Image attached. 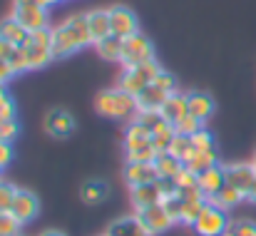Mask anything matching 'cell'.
<instances>
[{"instance_id": "6da1fadb", "label": "cell", "mask_w": 256, "mask_h": 236, "mask_svg": "<svg viewBox=\"0 0 256 236\" xmlns=\"http://www.w3.org/2000/svg\"><path fill=\"white\" fill-rule=\"evenodd\" d=\"M92 45V35H90V25H87V12L72 15L65 22H60L52 30V58H68L80 52L82 48Z\"/></svg>"}, {"instance_id": "7a4b0ae2", "label": "cell", "mask_w": 256, "mask_h": 236, "mask_svg": "<svg viewBox=\"0 0 256 236\" xmlns=\"http://www.w3.org/2000/svg\"><path fill=\"white\" fill-rule=\"evenodd\" d=\"M94 110L97 114L110 120H132L137 117V97L124 92L122 87H110L94 97Z\"/></svg>"}, {"instance_id": "3957f363", "label": "cell", "mask_w": 256, "mask_h": 236, "mask_svg": "<svg viewBox=\"0 0 256 236\" xmlns=\"http://www.w3.org/2000/svg\"><path fill=\"white\" fill-rule=\"evenodd\" d=\"M22 52H25V65H28V72L30 70H40L45 68L52 58V30L45 28V30H35L30 32L28 42L22 45Z\"/></svg>"}, {"instance_id": "277c9868", "label": "cell", "mask_w": 256, "mask_h": 236, "mask_svg": "<svg viewBox=\"0 0 256 236\" xmlns=\"http://www.w3.org/2000/svg\"><path fill=\"white\" fill-rule=\"evenodd\" d=\"M160 65H157V60H152V62H144V65H134V68H124V72H122V78H120V87L124 90V92H130V94H140L144 87H150L154 78L160 75Z\"/></svg>"}, {"instance_id": "5b68a950", "label": "cell", "mask_w": 256, "mask_h": 236, "mask_svg": "<svg viewBox=\"0 0 256 236\" xmlns=\"http://www.w3.org/2000/svg\"><path fill=\"white\" fill-rule=\"evenodd\" d=\"M28 32L45 30L48 28V8L38 5L35 0H12V12H10Z\"/></svg>"}, {"instance_id": "8992f818", "label": "cell", "mask_w": 256, "mask_h": 236, "mask_svg": "<svg viewBox=\"0 0 256 236\" xmlns=\"http://www.w3.org/2000/svg\"><path fill=\"white\" fill-rule=\"evenodd\" d=\"M154 60V45L152 40H147L142 32L130 35L122 40V65L124 68H134V65H144Z\"/></svg>"}, {"instance_id": "52a82bcc", "label": "cell", "mask_w": 256, "mask_h": 236, "mask_svg": "<svg viewBox=\"0 0 256 236\" xmlns=\"http://www.w3.org/2000/svg\"><path fill=\"white\" fill-rule=\"evenodd\" d=\"M199 236H224L226 229H229V216L224 209H219L216 204H206L202 216L196 219V224L192 226Z\"/></svg>"}, {"instance_id": "ba28073f", "label": "cell", "mask_w": 256, "mask_h": 236, "mask_svg": "<svg viewBox=\"0 0 256 236\" xmlns=\"http://www.w3.org/2000/svg\"><path fill=\"white\" fill-rule=\"evenodd\" d=\"M107 10H110V25H112V35L114 38L124 40V38L140 32V22H137L134 10H130L127 5H112Z\"/></svg>"}, {"instance_id": "9c48e42d", "label": "cell", "mask_w": 256, "mask_h": 236, "mask_svg": "<svg viewBox=\"0 0 256 236\" xmlns=\"http://www.w3.org/2000/svg\"><path fill=\"white\" fill-rule=\"evenodd\" d=\"M38 212H40V199H38V194L30 192V189L18 186L15 199H12V206H10V214H12L20 224H30V222L38 216Z\"/></svg>"}, {"instance_id": "30bf717a", "label": "cell", "mask_w": 256, "mask_h": 236, "mask_svg": "<svg viewBox=\"0 0 256 236\" xmlns=\"http://www.w3.org/2000/svg\"><path fill=\"white\" fill-rule=\"evenodd\" d=\"M137 216H140V222L144 224V229H147L152 236L164 234L167 229H172V226L176 224V222L170 216V212L164 209V204H162V202H160V204H154V206H147V209L137 212Z\"/></svg>"}, {"instance_id": "8fae6325", "label": "cell", "mask_w": 256, "mask_h": 236, "mask_svg": "<svg viewBox=\"0 0 256 236\" xmlns=\"http://www.w3.org/2000/svg\"><path fill=\"white\" fill-rule=\"evenodd\" d=\"M45 132L55 140H65L75 132V117L62 107H52L45 114Z\"/></svg>"}, {"instance_id": "7c38bea8", "label": "cell", "mask_w": 256, "mask_h": 236, "mask_svg": "<svg viewBox=\"0 0 256 236\" xmlns=\"http://www.w3.org/2000/svg\"><path fill=\"white\" fill-rule=\"evenodd\" d=\"M224 174H226V184H232L239 192L249 194L252 182L256 176V166L252 162H229V164H224Z\"/></svg>"}, {"instance_id": "4fadbf2b", "label": "cell", "mask_w": 256, "mask_h": 236, "mask_svg": "<svg viewBox=\"0 0 256 236\" xmlns=\"http://www.w3.org/2000/svg\"><path fill=\"white\" fill-rule=\"evenodd\" d=\"M186 102H189V114L196 117L202 124H204L206 120H212V114H214V110H216L214 97H212L209 92H204V90H189V92H186Z\"/></svg>"}, {"instance_id": "5bb4252c", "label": "cell", "mask_w": 256, "mask_h": 236, "mask_svg": "<svg viewBox=\"0 0 256 236\" xmlns=\"http://www.w3.org/2000/svg\"><path fill=\"white\" fill-rule=\"evenodd\" d=\"M199 189H202V194L206 196V202H212L219 192H222V186L226 184V174H224V164H216V166H212V169H206V172H202L199 174Z\"/></svg>"}, {"instance_id": "9a60e30c", "label": "cell", "mask_w": 256, "mask_h": 236, "mask_svg": "<svg viewBox=\"0 0 256 236\" xmlns=\"http://www.w3.org/2000/svg\"><path fill=\"white\" fill-rule=\"evenodd\" d=\"M130 199H132V206L137 212L147 209V206H154L162 202V192L157 186V182H150V184H140V186H130Z\"/></svg>"}, {"instance_id": "2e32d148", "label": "cell", "mask_w": 256, "mask_h": 236, "mask_svg": "<svg viewBox=\"0 0 256 236\" xmlns=\"http://www.w3.org/2000/svg\"><path fill=\"white\" fill-rule=\"evenodd\" d=\"M87 25H90V35H92V45L107 40L112 35V25H110V10L94 8L87 12Z\"/></svg>"}, {"instance_id": "e0dca14e", "label": "cell", "mask_w": 256, "mask_h": 236, "mask_svg": "<svg viewBox=\"0 0 256 236\" xmlns=\"http://www.w3.org/2000/svg\"><path fill=\"white\" fill-rule=\"evenodd\" d=\"M124 179L130 186H140V184H150L157 182L160 174L154 169V164H144V162H127L124 164Z\"/></svg>"}, {"instance_id": "ac0fdd59", "label": "cell", "mask_w": 256, "mask_h": 236, "mask_svg": "<svg viewBox=\"0 0 256 236\" xmlns=\"http://www.w3.org/2000/svg\"><path fill=\"white\" fill-rule=\"evenodd\" d=\"M104 236H152V234L144 229V224H142V222H140V216L134 214V216L114 219V222L107 226Z\"/></svg>"}, {"instance_id": "d6986e66", "label": "cell", "mask_w": 256, "mask_h": 236, "mask_svg": "<svg viewBox=\"0 0 256 236\" xmlns=\"http://www.w3.org/2000/svg\"><path fill=\"white\" fill-rule=\"evenodd\" d=\"M167 97H170V94L152 82L150 87H144V90L137 94V112H160L162 104L167 102Z\"/></svg>"}, {"instance_id": "ffe728a7", "label": "cell", "mask_w": 256, "mask_h": 236, "mask_svg": "<svg viewBox=\"0 0 256 236\" xmlns=\"http://www.w3.org/2000/svg\"><path fill=\"white\" fill-rule=\"evenodd\" d=\"M216 164H222V162H219V150H216V147H209V150H194V152L189 154V159L184 162V166H186L189 172H194L196 176H199L202 172L216 166Z\"/></svg>"}, {"instance_id": "44dd1931", "label": "cell", "mask_w": 256, "mask_h": 236, "mask_svg": "<svg viewBox=\"0 0 256 236\" xmlns=\"http://www.w3.org/2000/svg\"><path fill=\"white\" fill-rule=\"evenodd\" d=\"M147 144H152V132H150L142 122L130 120L127 132H124V154H127V152H134V150H140V147H147Z\"/></svg>"}, {"instance_id": "7402d4cb", "label": "cell", "mask_w": 256, "mask_h": 236, "mask_svg": "<svg viewBox=\"0 0 256 236\" xmlns=\"http://www.w3.org/2000/svg\"><path fill=\"white\" fill-rule=\"evenodd\" d=\"M162 117L170 122V124H176L179 120H184L189 114V102H186V92H174L167 97V102L162 104Z\"/></svg>"}, {"instance_id": "603a6c76", "label": "cell", "mask_w": 256, "mask_h": 236, "mask_svg": "<svg viewBox=\"0 0 256 236\" xmlns=\"http://www.w3.org/2000/svg\"><path fill=\"white\" fill-rule=\"evenodd\" d=\"M28 38H30V32H28L12 15L5 18V20H0V40L10 42L12 48H22V45L28 42Z\"/></svg>"}, {"instance_id": "cb8c5ba5", "label": "cell", "mask_w": 256, "mask_h": 236, "mask_svg": "<svg viewBox=\"0 0 256 236\" xmlns=\"http://www.w3.org/2000/svg\"><path fill=\"white\" fill-rule=\"evenodd\" d=\"M110 196V184L104 179H87L85 184L80 186V199L85 204H102Z\"/></svg>"}, {"instance_id": "d4e9b609", "label": "cell", "mask_w": 256, "mask_h": 236, "mask_svg": "<svg viewBox=\"0 0 256 236\" xmlns=\"http://www.w3.org/2000/svg\"><path fill=\"white\" fill-rule=\"evenodd\" d=\"M246 199V194L244 192H239L236 186H232V184H224L222 186V192L212 199V204H216L219 209H224V212H229V209H234L236 204H242Z\"/></svg>"}, {"instance_id": "484cf974", "label": "cell", "mask_w": 256, "mask_h": 236, "mask_svg": "<svg viewBox=\"0 0 256 236\" xmlns=\"http://www.w3.org/2000/svg\"><path fill=\"white\" fill-rule=\"evenodd\" d=\"M174 137H176V127L170 124V122H162V124L152 132V144H154V150H157L160 154H164V152H170Z\"/></svg>"}, {"instance_id": "4316f807", "label": "cell", "mask_w": 256, "mask_h": 236, "mask_svg": "<svg viewBox=\"0 0 256 236\" xmlns=\"http://www.w3.org/2000/svg\"><path fill=\"white\" fill-rule=\"evenodd\" d=\"M94 48H97V52H100L102 60H110V62H120L122 60V40L114 38V35H110L107 40L97 42Z\"/></svg>"}, {"instance_id": "83f0119b", "label": "cell", "mask_w": 256, "mask_h": 236, "mask_svg": "<svg viewBox=\"0 0 256 236\" xmlns=\"http://www.w3.org/2000/svg\"><path fill=\"white\" fill-rule=\"evenodd\" d=\"M154 169H157L160 176H172V179H174V176L184 169V162H179L174 154L164 152V154H160V157L154 159Z\"/></svg>"}, {"instance_id": "f1b7e54d", "label": "cell", "mask_w": 256, "mask_h": 236, "mask_svg": "<svg viewBox=\"0 0 256 236\" xmlns=\"http://www.w3.org/2000/svg\"><path fill=\"white\" fill-rule=\"evenodd\" d=\"M192 152H194V142H192V137L176 132V137H174V142H172V147H170V154H174L179 162H186Z\"/></svg>"}, {"instance_id": "f546056e", "label": "cell", "mask_w": 256, "mask_h": 236, "mask_svg": "<svg viewBox=\"0 0 256 236\" xmlns=\"http://www.w3.org/2000/svg\"><path fill=\"white\" fill-rule=\"evenodd\" d=\"M206 204H209V202H184V206H182V216H179V224L194 226L196 219L202 216V212H204Z\"/></svg>"}, {"instance_id": "4dcf8cb0", "label": "cell", "mask_w": 256, "mask_h": 236, "mask_svg": "<svg viewBox=\"0 0 256 236\" xmlns=\"http://www.w3.org/2000/svg\"><path fill=\"white\" fill-rule=\"evenodd\" d=\"M224 236H256V224L249 219H234L229 222V229Z\"/></svg>"}, {"instance_id": "1f68e13d", "label": "cell", "mask_w": 256, "mask_h": 236, "mask_svg": "<svg viewBox=\"0 0 256 236\" xmlns=\"http://www.w3.org/2000/svg\"><path fill=\"white\" fill-rule=\"evenodd\" d=\"M160 157V152L154 150V144L140 147L134 152H127V162H144V164H154V159Z\"/></svg>"}, {"instance_id": "d6a6232c", "label": "cell", "mask_w": 256, "mask_h": 236, "mask_svg": "<svg viewBox=\"0 0 256 236\" xmlns=\"http://www.w3.org/2000/svg\"><path fill=\"white\" fill-rule=\"evenodd\" d=\"M20 222L10 212H0V236H18L20 234Z\"/></svg>"}, {"instance_id": "836d02e7", "label": "cell", "mask_w": 256, "mask_h": 236, "mask_svg": "<svg viewBox=\"0 0 256 236\" xmlns=\"http://www.w3.org/2000/svg\"><path fill=\"white\" fill-rule=\"evenodd\" d=\"M15 192H18V186H15V184H10V182L0 179V212H10L12 199H15Z\"/></svg>"}, {"instance_id": "e575fe53", "label": "cell", "mask_w": 256, "mask_h": 236, "mask_svg": "<svg viewBox=\"0 0 256 236\" xmlns=\"http://www.w3.org/2000/svg\"><path fill=\"white\" fill-rule=\"evenodd\" d=\"M174 127H176V132H179V134H186V137H192V134H196V132H199V130H202L204 124H202V122H199L196 117L186 114V117H184V120H179V122H176Z\"/></svg>"}, {"instance_id": "d590c367", "label": "cell", "mask_w": 256, "mask_h": 236, "mask_svg": "<svg viewBox=\"0 0 256 236\" xmlns=\"http://www.w3.org/2000/svg\"><path fill=\"white\" fill-rule=\"evenodd\" d=\"M154 84H157V87H162L167 94L179 92V82H176V78H174L172 72H167V70H160V75L154 78Z\"/></svg>"}, {"instance_id": "8d00e7d4", "label": "cell", "mask_w": 256, "mask_h": 236, "mask_svg": "<svg viewBox=\"0 0 256 236\" xmlns=\"http://www.w3.org/2000/svg\"><path fill=\"white\" fill-rule=\"evenodd\" d=\"M137 122H142L150 132H154L162 122H167L164 117H162V112H137V117H134Z\"/></svg>"}, {"instance_id": "74e56055", "label": "cell", "mask_w": 256, "mask_h": 236, "mask_svg": "<svg viewBox=\"0 0 256 236\" xmlns=\"http://www.w3.org/2000/svg\"><path fill=\"white\" fill-rule=\"evenodd\" d=\"M192 142H194V150H209V147H216L214 134H212L206 127H202L196 134H192Z\"/></svg>"}, {"instance_id": "f35d334b", "label": "cell", "mask_w": 256, "mask_h": 236, "mask_svg": "<svg viewBox=\"0 0 256 236\" xmlns=\"http://www.w3.org/2000/svg\"><path fill=\"white\" fill-rule=\"evenodd\" d=\"M18 134H20L18 120H8V122L0 124V140H2V142H10V144H12V140H18Z\"/></svg>"}, {"instance_id": "ab89813d", "label": "cell", "mask_w": 256, "mask_h": 236, "mask_svg": "<svg viewBox=\"0 0 256 236\" xmlns=\"http://www.w3.org/2000/svg\"><path fill=\"white\" fill-rule=\"evenodd\" d=\"M162 204H164V209L170 212L172 219H174V222H179V216H182V206H184V199H182L179 194H174V196L162 199Z\"/></svg>"}, {"instance_id": "60d3db41", "label": "cell", "mask_w": 256, "mask_h": 236, "mask_svg": "<svg viewBox=\"0 0 256 236\" xmlns=\"http://www.w3.org/2000/svg\"><path fill=\"white\" fill-rule=\"evenodd\" d=\"M15 114H18V107H15L12 97H8V94L0 97V124L8 120H15Z\"/></svg>"}, {"instance_id": "b9f144b4", "label": "cell", "mask_w": 256, "mask_h": 236, "mask_svg": "<svg viewBox=\"0 0 256 236\" xmlns=\"http://www.w3.org/2000/svg\"><path fill=\"white\" fill-rule=\"evenodd\" d=\"M174 182H176V186H179V189H189V186H196L199 176H196L194 172H189V169L184 166V169H182V172H179V174L174 176Z\"/></svg>"}, {"instance_id": "7bdbcfd3", "label": "cell", "mask_w": 256, "mask_h": 236, "mask_svg": "<svg viewBox=\"0 0 256 236\" xmlns=\"http://www.w3.org/2000/svg\"><path fill=\"white\" fill-rule=\"evenodd\" d=\"M10 68H12V72L15 75H20V72H28V65H25V52H22V48H15V52L10 55Z\"/></svg>"}, {"instance_id": "ee69618b", "label": "cell", "mask_w": 256, "mask_h": 236, "mask_svg": "<svg viewBox=\"0 0 256 236\" xmlns=\"http://www.w3.org/2000/svg\"><path fill=\"white\" fill-rule=\"evenodd\" d=\"M12 78H15V72H12L10 62H8V60H0V82H2V84H8Z\"/></svg>"}, {"instance_id": "f6af8a7d", "label": "cell", "mask_w": 256, "mask_h": 236, "mask_svg": "<svg viewBox=\"0 0 256 236\" xmlns=\"http://www.w3.org/2000/svg\"><path fill=\"white\" fill-rule=\"evenodd\" d=\"M10 159H12V147H10V142H0V164L5 166Z\"/></svg>"}, {"instance_id": "bcb514c9", "label": "cell", "mask_w": 256, "mask_h": 236, "mask_svg": "<svg viewBox=\"0 0 256 236\" xmlns=\"http://www.w3.org/2000/svg\"><path fill=\"white\" fill-rule=\"evenodd\" d=\"M15 52V48L10 45V42H5V40H0V60H10V55Z\"/></svg>"}, {"instance_id": "7dc6e473", "label": "cell", "mask_w": 256, "mask_h": 236, "mask_svg": "<svg viewBox=\"0 0 256 236\" xmlns=\"http://www.w3.org/2000/svg\"><path fill=\"white\" fill-rule=\"evenodd\" d=\"M246 202L256 204V176H254V182H252V189H249V194H246Z\"/></svg>"}, {"instance_id": "c3c4849f", "label": "cell", "mask_w": 256, "mask_h": 236, "mask_svg": "<svg viewBox=\"0 0 256 236\" xmlns=\"http://www.w3.org/2000/svg\"><path fill=\"white\" fill-rule=\"evenodd\" d=\"M38 5H42V8H52V5H58V2H62V0H35Z\"/></svg>"}, {"instance_id": "681fc988", "label": "cell", "mask_w": 256, "mask_h": 236, "mask_svg": "<svg viewBox=\"0 0 256 236\" xmlns=\"http://www.w3.org/2000/svg\"><path fill=\"white\" fill-rule=\"evenodd\" d=\"M40 236H65L62 232H58V229H48V232H42Z\"/></svg>"}, {"instance_id": "f907efd6", "label": "cell", "mask_w": 256, "mask_h": 236, "mask_svg": "<svg viewBox=\"0 0 256 236\" xmlns=\"http://www.w3.org/2000/svg\"><path fill=\"white\" fill-rule=\"evenodd\" d=\"M5 94H8V92H5V84L0 82V97H5Z\"/></svg>"}, {"instance_id": "816d5d0a", "label": "cell", "mask_w": 256, "mask_h": 236, "mask_svg": "<svg viewBox=\"0 0 256 236\" xmlns=\"http://www.w3.org/2000/svg\"><path fill=\"white\" fill-rule=\"evenodd\" d=\"M252 164H254V166H256V152H254V159H252Z\"/></svg>"}, {"instance_id": "f5cc1de1", "label": "cell", "mask_w": 256, "mask_h": 236, "mask_svg": "<svg viewBox=\"0 0 256 236\" xmlns=\"http://www.w3.org/2000/svg\"><path fill=\"white\" fill-rule=\"evenodd\" d=\"M2 169H5V166H2V164H0V172H2Z\"/></svg>"}, {"instance_id": "db71d44e", "label": "cell", "mask_w": 256, "mask_h": 236, "mask_svg": "<svg viewBox=\"0 0 256 236\" xmlns=\"http://www.w3.org/2000/svg\"><path fill=\"white\" fill-rule=\"evenodd\" d=\"M0 142H2V140H0Z\"/></svg>"}, {"instance_id": "11a10c76", "label": "cell", "mask_w": 256, "mask_h": 236, "mask_svg": "<svg viewBox=\"0 0 256 236\" xmlns=\"http://www.w3.org/2000/svg\"><path fill=\"white\" fill-rule=\"evenodd\" d=\"M18 236H20V234H18Z\"/></svg>"}]
</instances>
